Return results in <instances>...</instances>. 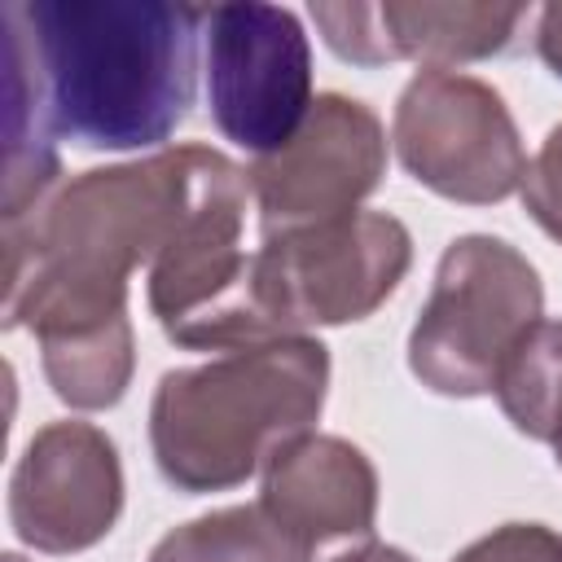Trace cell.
Returning <instances> with one entry per match:
<instances>
[{
	"label": "cell",
	"instance_id": "9c48e42d",
	"mask_svg": "<svg viewBox=\"0 0 562 562\" xmlns=\"http://www.w3.org/2000/svg\"><path fill=\"white\" fill-rule=\"evenodd\" d=\"M386 176L382 119L342 92H321L303 127L246 171L263 237L316 228L360 211Z\"/></svg>",
	"mask_w": 562,
	"mask_h": 562
},
{
	"label": "cell",
	"instance_id": "277c9868",
	"mask_svg": "<svg viewBox=\"0 0 562 562\" xmlns=\"http://www.w3.org/2000/svg\"><path fill=\"white\" fill-rule=\"evenodd\" d=\"M540 321L536 263L505 237L465 233L439 255L430 299L408 329V369L435 395H492L505 360Z\"/></svg>",
	"mask_w": 562,
	"mask_h": 562
},
{
	"label": "cell",
	"instance_id": "5b68a950",
	"mask_svg": "<svg viewBox=\"0 0 562 562\" xmlns=\"http://www.w3.org/2000/svg\"><path fill=\"white\" fill-rule=\"evenodd\" d=\"M250 180L220 154L184 224L149 263V312L176 347L237 351L272 342L255 294V255L241 246Z\"/></svg>",
	"mask_w": 562,
	"mask_h": 562
},
{
	"label": "cell",
	"instance_id": "ba28073f",
	"mask_svg": "<svg viewBox=\"0 0 562 562\" xmlns=\"http://www.w3.org/2000/svg\"><path fill=\"white\" fill-rule=\"evenodd\" d=\"M202 61L215 127L259 154L281 149L312 110V44L281 4H215L202 18Z\"/></svg>",
	"mask_w": 562,
	"mask_h": 562
},
{
	"label": "cell",
	"instance_id": "52a82bcc",
	"mask_svg": "<svg viewBox=\"0 0 562 562\" xmlns=\"http://www.w3.org/2000/svg\"><path fill=\"white\" fill-rule=\"evenodd\" d=\"M391 145L404 171L430 193L487 206L522 189L527 149L501 92L461 70L422 66L391 119Z\"/></svg>",
	"mask_w": 562,
	"mask_h": 562
},
{
	"label": "cell",
	"instance_id": "7a4b0ae2",
	"mask_svg": "<svg viewBox=\"0 0 562 562\" xmlns=\"http://www.w3.org/2000/svg\"><path fill=\"white\" fill-rule=\"evenodd\" d=\"M18 18L57 136L154 149L189 114L206 9L162 0H35Z\"/></svg>",
	"mask_w": 562,
	"mask_h": 562
},
{
	"label": "cell",
	"instance_id": "9a60e30c",
	"mask_svg": "<svg viewBox=\"0 0 562 562\" xmlns=\"http://www.w3.org/2000/svg\"><path fill=\"white\" fill-rule=\"evenodd\" d=\"M452 562H562V531L544 522H505L470 540Z\"/></svg>",
	"mask_w": 562,
	"mask_h": 562
},
{
	"label": "cell",
	"instance_id": "3957f363",
	"mask_svg": "<svg viewBox=\"0 0 562 562\" xmlns=\"http://www.w3.org/2000/svg\"><path fill=\"white\" fill-rule=\"evenodd\" d=\"M329 351L321 338H272L167 369L149 404L158 474L180 492H228L312 435L325 408Z\"/></svg>",
	"mask_w": 562,
	"mask_h": 562
},
{
	"label": "cell",
	"instance_id": "6da1fadb",
	"mask_svg": "<svg viewBox=\"0 0 562 562\" xmlns=\"http://www.w3.org/2000/svg\"><path fill=\"white\" fill-rule=\"evenodd\" d=\"M220 149L171 145L136 162L57 184L31 215L4 224V329L35 342L101 334L127 321V281L154 263L198 202Z\"/></svg>",
	"mask_w": 562,
	"mask_h": 562
},
{
	"label": "cell",
	"instance_id": "30bf717a",
	"mask_svg": "<svg viewBox=\"0 0 562 562\" xmlns=\"http://www.w3.org/2000/svg\"><path fill=\"white\" fill-rule=\"evenodd\" d=\"M123 514L114 439L92 422H48L31 435L9 479V522L40 553H79Z\"/></svg>",
	"mask_w": 562,
	"mask_h": 562
},
{
	"label": "cell",
	"instance_id": "8992f818",
	"mask_svg": "<svg viewBox=\"0 0 562 562\" xmlns=\"http://www.w3.org/2000/svg\"><path fill=\"white\" fill-rule=\"evenodd\" d=\"M413 263L408 228L386 211L263 237L255 250V294L272 338L347 325L378 312Z\"/></svg>",
	"mask_w": 562,
	"mask_h": 562
},
{
	"label": "cell",
	"instance_id": "e0dca14e",
	"mask_svg": "<svg viewBox=\"0 0 562 562\" xmlns=\"http://www.w3.org/2000/svg\"><path fill=\"white\" fill-rule=\"evenodd\" d=\"M536 53L562 79V0L536 9Z\"/></svg>",
	"mask_w": 562,
	"mask_h": 562
},
{
	"label": "cell",
	"instance_id": "d6986e66",
	"mask_svg": "<svg viewBox=\"0 0 562 562\" xmlns=\"http://www.w3.org/2000/svg\"><path fill=\"white\" fill-rule=\"evenodd\" d=\"M0 562H26V558H22V553H4Z\"/></svg>",
	"mask_w": 562,
	"mask_h": 562
},
{
	"label": "cell",
	"instance_id": "5bb4252c",
	"mask_svg": "<svg viewBox=\"0 0 562 562\" xmlns=\"http://www.w3.org/2000/svg\"><path fill=\"white\" fill-rule=\"evenodd\" d=\"M492 395L501 400V413L514 422V430L553 448L562 470V321H540L518 342Z\"/></svg>",
	"mask_w": 562,
	"mask_h": 562
},
{
	"label": "cell",
	"instance_id": "7c38bea8",
	"mask_svg": "<svg viewBox=\"0 0 562 562\" xmlns=\"http://www.w3.org/2000/svg\"><path fill=\"white\" fill-rule=\"evenodd\" d=\"M259 509L307 549L338 536H369L378 518V470L338 435H303L268 461Z\"/></svg>",
	"mask_w": 562,
	"mask_h": 562
},
{
	"label": "cell",
	"instance_id": "2e32d148",
	"mask_svg": "<svg viewBox=\"0 0 562 562\" xmlns=\"http://www.w3.org/2000/svg\"><path fill=\"white\" fill-rule=\"evenodd\" d=\"M518 193H522L527 215L553 241H562V123H553L549 136L540 140L536 158H527V176H522Z\"/></svg>",
	"mask_w": 562,
	"mask_h": 562
},
{
	"label": "cell",
	"instance_id": "8fae6325",
	"mask_svg": "<svg viewBox=\"0 0 562 562\" xmlns=\"http://www.w3.org/2000/svg\"><path fill=\"white\" fill-rule=\"evenodd\" d=\"M325 44L356 66L426 61L452 70L509 53L536 22L527 4H457V0H382V4H312Z\"/></svg>",
	"mask_w": 562,
	"mask_h": 562
},
{
	"label": "cell",
	"instance_id": "ac0fdd59",
	"mask_svg": "<svg viewBox=\"0 0 562 562\" xmlns=\"http://www.w3.org/2000/svg\"><path fill=\"white\" fill-rule=\"evenodd\" d=\"M334 562H413L404 549H395V544H382V540H364L360 549H347V553H338Z\"/></svg>",
	"mask_w": 562,
	"mask_h": 562
},
{
	"label": "cell",
	"instance_id": "4fadbf2b",
	"mask_svg": "<svg viewBox=\"0 0 562 562\" xmlns=\"http://www.w3.org/2000/svg\"><path fill=\"white\" fill-rule=\"evenodd\" d=\"M149 562H312V549L285 536L255 501L171 527L149 549Z\"/></svg>",
	"mask_w": 562,
	"mask_h": 562
}]
</instances>
